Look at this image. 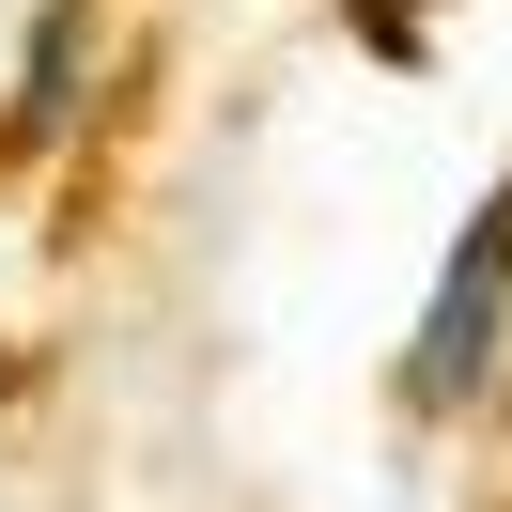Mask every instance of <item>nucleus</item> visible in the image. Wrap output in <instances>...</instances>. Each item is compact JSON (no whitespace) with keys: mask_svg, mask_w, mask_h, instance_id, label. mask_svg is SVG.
<instances>
[{"mask_svg":"<svg viewBox=\"0 0 512 512\" xmlns=\"http://www.w3.org/2000/svg\"><path fill=\"white\" fill-rule=\"evenodd\" d=\"M497 295H512V187L466 218V249H450V280H435V311H419V342H404V404H466V388H481V357H497Z\"/></svg>","mask_w":512,"mask_h":512,"instance_id":"1","label":"nucleus"}]
</instances>
